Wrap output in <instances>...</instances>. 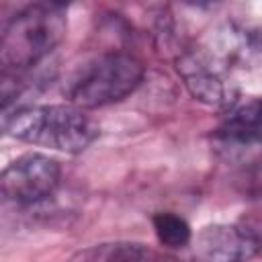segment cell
<instances>
[{"label":"cell","instance_id":"7a4b0ae2","mask_svg":"<svg viewBox=\"0 0 262 262\" xmlns=\"http://www.w3.org/2000/svg\"><path fill=\"white\" fill-rule=\"evenodd\" d=\"M61 4H31L16 12L2 31L0 63L6 74H20L45 59L66 37Z\"/></svg>","mask_w":262,"mask_h":262},{"label":"cell","instance_id":"ba28073f","mask_svg":"<svg viewBox=\"0 0 262 262\" xmlns=\"http://www.w3.org/2000/svg\"><path fill=\"white\" fill-rule=\"evenodd\" d=\"M74 262H158L156 254L133 242H115L100 244L82 252Z\"/></svg>","mask_w":262,"mask_h":262},{"label":"cell","instance_id":"277c9868","mask_svg":"<svg viewBox=\"0 0 262 262\" xmlns=\"http://www.w3.org/2000/svg\"><path fill=\"white\" fill-rule=\"evenodd\" d=\"M61 178V166L55 158L29 151L12 160L0 176L2 194L16 205H35L55 192Z\"/></svg>","mask_w":262,"mask_h":262},{"label":"cell","instance_id":"52a82bcc","mask_svg":"<svg viewBox=\"0 0 262 262\" xmlns=\"http://www.w3.org/2000/svg\"><path fill=\"white\" fill-rule=\"evenodd\" d=\"M178 70L184 78L186 88L190 90V94L196 100H201L205 104H213V106H219V104L227 102V86L219 78L217 72L209 70L201 61H194L190 57L182 59Z\"/></svg>","mask_w":262,"mask_h":262},{"label":"cell","instance_id":"9c48e42d","mask_svg":"<svg viewBox=\"0 0 262 262\" xmlns=\"http://www.w3.org/2000/svg\"><path fill=\"white\" fill-rule=\"evenodd\" d=\"M151 225H154L158 242L166 248L178 250L192 242V229H190L188 221L176 213H170V211L156 213L151 217Z\"/></svg>","mask_w":262,"mask_h":262},{"label":"cell","instance_id":"6da1fadb","mask_svg":"<svg viewBox=\"0 0 262 262\" xmlns=\"http://www.w3.org/2000/svg\"><path fill=\"white\" fill-rule=\"evenodd\" d=\"M4 133L63 154L84 151L96 137V123L74 104H27L4 113Z\"/></svg>","mask_w":262,"mask_h":262},{"label":"cell","instance_id":"3957f363","mask_svg":"<svg viewBox=\"0 0 262 262\" xmlns=\"http://www.w3.org/2000/svg\"><path fill=\"white\" fill-rule=\"evenodd\" d=\"M143 63L125 51H108L88 61L68 84L70 104L88 111L108 106L133 94L143 80Z\"/></svg>","mask_w":262,"mask_h":262},{"label":"cell","instance_id":"5b68a950","mask_svg":"<svg viewBox=\"0 0 262 262\" xmlns=\"http://www.w3.org/2000/svg\"><path fill=\"white\" fill-rule=\"evenodd\" d=\"M190 244L201 262H248L260 248L252 231L229 223L203 227Z\"/></svg>","mask_w":262,"mask_h":262},{"label":"cell","instance_id":"8992f818","mask_svg":"<svg viewBox=\"0 0 262 262\" xmlns=\"http://www.w3.org/2000/svg\"><path fill=\"white\" fill-rule=\"evenodd\" d=\"M219 131L229 145L242 147L262 143V98H254L233 108Z\"/></svg>","mask_w":262,"mask_h":262}]
</instances>
